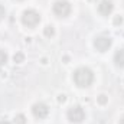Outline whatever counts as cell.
<instances>
[{
	"instance_id": "1",
	"label": "cell",
	"mask_w": 124,
	"mask_h": 124,
	"mask_svg": "<svg viewBox=\"0 0 124 124\" xmlns=\"http://www.w3.org/2000/svg\"><path fill=\"white\" fill-rule=\"evenodd\" d=\"M74 81H75V84H77L78 87H81V88L90 87L94 81L93 71L88 69V68H85V66L78 68V69L74 72Z\"/></svg>"
},
{
	"instance_id": "2",
	"label": "cell",
	"mask_w": 124,
	"mask_h": 124,
	"mask_svg": "<svg viewBox=\"0 0 124 124\" xmlns=\"http://www.w3.org/2000/svg\"><path fill=\"white\" fill-rule=\"evenodd\" d=\"M22 22H23V25H26L28 28H35V26L40 22V16H39V13L35 12V10H26V12H23V15H22Z\"/></svg>"
},
{
	"instance_id": "3",
	"label": "cell",
	"mask_w": 124,
	"mask_h": 124,
	"mask_svg": "<svg viewBox=\"0 0 124 124\" xmlns=\"http://www.w3.org/2000/svg\"><path fill=\"white\" fill-rule=\"evenodd\" d=\"M66 116H68L69 121H72V123H81L85 118V111H84V108L81 105H74V107H71L68 110Z\"/></svg>"
},
{
	"instance_id": "4",
	"label": "cell",
	"mask_w": 124,
	"mask_h": 124,
	"mask_svg": "<svg viewBox=\"0 0 124 124\" xmlns=\"http://www.w3.org/2000/svg\"><path fill=\"white\" fill-rule=\"evenodd\" d=\"M54 13L59 17H65L71 13V4L66 0H58L54 4Z\"/></svg>"
},
{
	"instance_id": "5",
	"label": "cell",
	"mask_w": 124,
	"mask_h": 124,
	"mask_svg": "<svg viewBox=\"0 0 124 124\" xmlns=\"http://www.w3.org/2000/svg\"><path fill=\"white\" fill-rule=\"evenodd\" d=\"M111 43H113V40H111L110 36H98V38H95V40H94V46H95V49L100 51V52H105V51L111 46Z\"/></svg>"
},
{
	"instance_id": "6",
	"label": "cell",
	"mask_w": 124,
	"mask_h": 124,
	"mask_svg": "<svg viewBox=\"0 0 124 124\" xmlns=\"http://www.w3.org/2000/svg\"><path fill=\"white\" fill-rule=\"evenodd\" d=\"M32 113H33V116H35L36 118H45V117L48 116V113H49V108H48V105L43 104V102H36V104L32 107Z\"/></svg>"
},
{
	"instance_id": "7",
	"label": "cell",
	"mask_w": 124,
	"mask_h": 124,
	"mask_svg": "<svg viewBox=\"0 0 124 124\" xmlns=\"http://www.w3.org/2000/svg\"><path fill=\"white\" fill-rule=\"evenodd\" d=\"M113 1L111 0H101L100 4H98V12L102 15V16H108L111 12H113Z\"/></svg>"
},
{
	"instance_id": "8",
	"label": "cell",
	"mask_w": 124,
	"mask_h": 124,
	"mask_svg": "<svg viewBox=\"0 0 124 124\" xmlns=\"http://www.w3.org/2000/svg\"><path fill=\"white\" fill-rule=\"evenodd\" d=\"M114 62L117 66H121L124 68V49H118L114 55Z\"/></svg>"
},
{
	"instance_id": "9",
	"label": "cell",
	"mask_w": 124,
	"mask_h": 124,
	"mask_svg": "<svg viewBox=\"0 0 124 124\" xmlns=\"http://www.w3.org/2000/svg\"><path fill=\"white\" fill-rule=\"evenodd\" d=\"M43 33H45V36L46 38H51V36H54V33H55V29H54V26H46L45 28V31H43Z\"/></svg>"
},
{
	"instance_id": "10",
	"label": "cell",
	"mask_w": 124,
	"mask_h": 124,
	"mask_svg": "<svg viewBox=\"0 0 124 124\" xmlns=\"http://www.w3.org/2000/svg\"><path fill=\"white\" fill-rule=\"evenodd\" d=\"M6 62H7V54H6L4 51H1V49H0V66H1V65H4Z\"/></svg>"
},
{
	"instance_id": "11",
	"label": "cell",
	"mask_w": 124,
	"mask_h": 124,
	"mask_svg": "<svg viewBox=\"0 0 124 124\" xmlns=\"http://www.w3.org/2000/svg\"><path fill=\"white\" fill-rule=\"evenodd\" d=\"M25 120H26V118H25L23 114H17V116L15 117V123L16 124H25Z\"/></svg>"
},
{
	"instance_id": "12",
	"label": "cell",
	"mask_w": 124,
	"mask_h": 124,
	"mask_svg": "<svg viewBox=\"0 0 124 124\" xmlns=\"http://www.w3.org/2000/svg\"><path fill=\"white\" fill-rule=\"evenodd\" d=\"M23 54H20V52H17L16 55H15V62H23Z\"/></svg>"
},
{
	"instance_id": "13",
	"label": "cell",
	"mask_w": 124,
	"mask_h": 124,
	"mask_svg": "<svg viewBox=\"0 0 124 124\" xmlns=\"http://www.w3.org/2000/svg\"><path fill=\"white\" fill-rule=\"evenodd\" d=\"M98 102H100V104H105V102H107V97H105V95H100V97H98Z\"/></svg>"
},
{
	"instance_id": "14",
	"label": "cell",
	"mask_w": 124,
	"mask_h": 124,
	"mask_svg": "<svg viewBox=\"0 0 124 124\" xmlns=\"http://www.w3.org/2000/svg\"><path fill=\"white\" fill-rule=\"evenodd\" d=\"M4 15H6V10H4V7H3V6L0 4V20H1L3 17H4Z\"/></svg>"
},
{
	"instance_id": "15",
	"label": "cell",
	"mask_w": 124,
	"mask_h": 124,
	"mask_svg": "<svg viewBox=\"0 0 124 124\" xmlns=\"http://www.w3.org/2000/svg\"><path fill=\"white\" fill-rule=\"evenodd\" d=\"M0 124H10L7 120H0Z\"/></svg>"
},
{
	"instance_id": "16",
	"label": "cell",
	"mask_w": 124,
	"mask_h": 124,
	"mask_svg": "<svg viewBox=\"0 0 124 124\" xmlns=\"http://www.w3.org/2000/svg\"><path fill=\"white\" fill-rule=\"evenodd\" d=\"M116 23H121V17H117L116 19Z\"/></svg>"
},
{
	"instance_id": "17",
	"label": "cell",
	"mask_w": 124,
	"mask_h": 124,
	"mask_svg": "<svg viewBox=\"0 0 124 124\" xmlns=\"http://www.w3.org/2000/svg\"><path fill=\"white\" fill-rule=\"evenodd\" d=\"M59 101H65V95H61L59 97Z\"/></svg>"
},
{
	"instance_id": "18",
	"label": "cell",
	"mask_w": 124,
	"mask_h": 124,
	"mask_svg": "<svg viewBox=\"0 0 124 124\" xmlns=\"http://www.w3.org/2000/svg\"><path fill=\"white\" fill-rule=\"evenodd\" d=\"M120 124H124V116L121 117V120H120Z\"/></svg>"
}]
</instances>
